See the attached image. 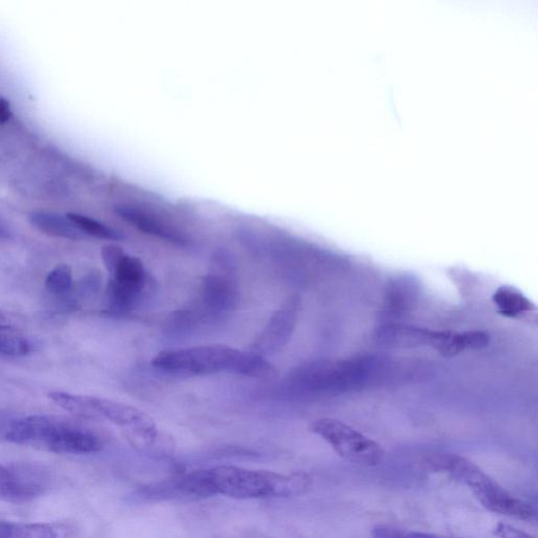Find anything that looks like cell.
<instances>
[{"label":"cell","instance_id":"obj_1","mask_svg":"<svg viewBox=\"0 0 538 538\" xmlns=\"http://www.w3.org/2000/svg\"><path fill=\"white\" fill-rule=\"evenodd\" d=\"M214 496L238 499L292 498L309 491L312 479L303 471L281 474L235 466L206 469Z\"/></svg>","mask_w":538,"mask_h":538},{"label":"cell","instance_id":"obj_2","mask_svg":"<svg viewBox=\"0 0 538 538\" xmlns=\"http://www.w3.org/2000/svg\"><path fill=\"white\" fill-rule=\"evenodd\" d=\"M5 441L58 454H90L103 449V442L89 430L46 416L17 418L4 429Z\"/></svg>","mask_w":538,"mask_h":538},{"label":"cell","instance_id":"obj_3","mask_svg":"<svg viewBox=\"0 0 538 538\" xmlns=\"http://www.w3.org/2000/svg\"><path fill=\"white\" fill-rule=\"evenodd\" d=\"M240 350L223 344L164 350L154 356L152 365L159 371L191 375L233 373Z\"/></svg>","mask_w":538,"mask_h":538},{"label":"cell","instance_id":"obj_4","mask_svg":"<svg viewBox=\"0 0 538 538\" xmlns=\"http://www.w3.org/2000/svg\"><path fill=\"white\" fill-rule=\"evenodd\" d=\"M384 335L385 340L396 345L431 347L444 358H453L469 349L485 348L490 342L489 334L480 330L453 333L415 327H394L388 328Z\"/></svg>","mask_w":538,"mask_h":538},{"label":"cell","instance_id":"obj_5","mask_svg":"<svg viewBox=\"0 0 538 538\" xmlns=\"http://www.w3.org/2000/svg\"><path fill=\"white\" fill-rule=\"evenodd\" d=\"M309 428L311 433L328 443L341 458L354 464L374 467L385 458L384 449L380 444L336 418H318L310 424Z\"/></svg>","mask_w":538,"mask_h":538},{"label":"cell","instance_id":"obj_6","mask_svg":"<svg viewBox=\"0 0 538 538\" xmlns=\"http://www.w3.org/2000/svg\"><path fill=\"white\" fill-rule=\"evenodd\" d=\"M5 467V477L0 488V499L14 504L31 502L51 488V474L45 468L30 464H11Z\"/></svg>","mask_w":538,"mask_h":538},{"label":"cell","instance_id":"obj_7","mask_svg":"<svg viewBox=\"0 0 538 538\" xmlns=\"http://www.w3.org/2000/svg\"><path fill=\"white\" fill-rule=\"evenodd\" d=\"M111 274L112 278L106 291L110 309L115 311L127 309L145 289V265L137 256L125 254Z\"/></svg>","mask_w":538,"mask_h":538},{"label":"cell","instance_id":"obj_8","mask_svg":"<svg viewBox=\"0 0 538 538\" xmlns=\"http://www.w3.org/2000/svg\"><path fill=\"white\" fill-rule=\"evenodd\" d=\"M471 490L480 503L491 512L529 522L536 518L534 507L512 496L488 475Z\"/></svg>","mask_w":538,"mask_h":538},{"label":"cell","instance_id":"obj_9","mask_svg":"<svg viewBox=\"0 0 538 538\" xmlns=\"http://www.w3.org/2000/svg\"><path fill=\"white\" fill-rule=\"evenodd\" d=\"M115 214L123 221L149 236L159 238L178 246H186L189 239L183 231L173 224L153 214V212L137 208L134 205L119 204L115 206Z\"/></svg>","mask_w":538,"mask_h":538},{"label":"cell","instance_id":"obj_10","mask_svg":"<svg viewBox=\"0 0 538 538\" xmlns=\"http://www.w3.org/2000/svg\"><path fill=\"white\" fill-rule=\"evenodd\" d=\"M293 325L295 314L291 304L274 312L271 321L256 339L253 353L265 356L278 352L289 342Z\"/></svg>","mask_w":538,"mask_h":538},{"label":"cell","instance_id":"obj_11","mask_svg":"<svg viewBox=\"0 0 538 538\" xmlns=\"http://www.w3.org/2000/svg\"><path fill=\"white\" fill-rule=\"evenodd\" d=\"M30 221L41 233L49 237L67 240H79L84 237L70 219L54 212L34 211L30 215Z\"/></svg>","mask_w":538,"mask_h":538},{"label":"cell","instance_id":"obj_12","mask_svg":"<svg viewBox=\"0 0 538 538\" xmlns=\"http://www.w3.org/2000/svg\"><path fill=\"white\" fill-rule=\"evenodd\" d=\"M203 284L204 298L212 308L221 310L234 308L238 291L233 281L219 274H209Z\"/></svg>","mask_w":538,"mask_h":538},{"label":"cell","instance_id":"obj_13","mask_svg":"<svg viewBox=\"0 0 538 538\" xmlns=\"http://www.w3.org/2000/svg\"><path fill=\"white\" fill-rule=\"evenodd\" d=\"M492 300L498 314L506 318H516L536 310V306L527 297L511 286L499 287Z\"/></svg>","mask_w":538,"mask_h":538},{"label":"cell","instance_id":"obj_14","mask_svg":"<svg viewBox=\"0 0 538 538\" xmlns=\"http://www.w3.org/2000/svg\"><path fill=\"white\" fill-rule=\"evenodd\" d=\"M75 529L66 523L14 524L12 538H72Z\"/></svg>","mask_w":538,"mask_h":538},{"label":"cell","instance_id":"obj_15","mask_svg":"<svg viewBox=\"0 0 538 538\" xmlns=\"http://www.w3.org/2000/svg\"><path fill=\"white\" fill-rule=\"evenodd\" d=\"M49 399L70 414L84 417H98L97 398L78 396L67 392L54 391L48 394Z\"/></svg>","mask_w":538,"mask_h":538},{"label":"cell","instance_id":"obj_16","mask_svg":"<svg viewBox=\"0 0 538 538\" xmlns=\"http://www.w3.org/2000/svg\"><path fill=\"white\" fill-rule=\"evenodd\" d=\"M67 217L70 219L75 227H76L83 234L103 240L121 239V236L117 230L112 229L103 222L95 220V219L76 214V212H68Z\"/></svg>","mask_w":538,"mask_h":538},{"label":"cell","instance_id":"obj_17","mask_svg":"<svg viewBox=\"0 0 538 538\" xmlns=\"http://www.w3.org/2000/svg\"><path fill=\"white\" fill-rule=\"evenodd\" d=\"M273 372V365L265 356L255 353H242L234 368L233 373L249 375V377H267Z\"/></svg>","mask_w":538,"mask_h":538},{"label":"cell","instance_id":"obj_18","mask_svg":"<svg viewBox=\"0 0 538 538\" xmlns=\"http://www.w3.org/2000/svg\"><path fill=\"white\" fill-rule=\"evenodd\" d=\"M73 273L70 266L59 265L49 273L46 279V289L56 296H66L72 291Z\"/></svg>","mask_w":538,"mask_h":538},{"label":"cell","instance_id":"obj_19","mask_svg":"<svg viewBox=\"0 0 538 538\" xmlns=\"http://www.w3.org/2000/svg\"><path fill=\"white\" fill-rule=\"evenodd\" d=\"M32 350L26 337L14 331H0V354L7 356L28 355Z\"/></svg>","mask_w":538,"mask_h":538},{"label":"cell","instance_id":"obj_20","mask_svg":"<svg viewBox=\"0 0 538 538\" xmlns=\"http://www.w3.org/2000/svg\"><path fill=\"white\" fill-rule=\"evenodd\" d=\"M372 535L373 538H444L440 535L388 527V525H377L372 529Z\"/></svg>","mask_w":538,"mask_h":538},{"label":"cell","instance_id":"obj_21","mask_svg":"<svg viewBox=\"0 0 538 538\" xmlns=\"http://www.w3.org/2000/svg\"><path fill=\"white\" fill-rule=\"evenodd\" d=\"M125 254L127 253H125L121 247L114 246V244H111V246H105L103 248V263L110 273L114 271L119 261L121 260Z\"/></svg>","mask_w":538,"mask_h":538},{"label":"cell","instance_id":"obj_22","mask_svg":"<svg viewBox=\"0 0 538 538\" xmlns=\"http://www.w3.org/2000/svg\"><path fill=\"white\" fill-rule=\"evenodd\" d=\"M493 534L498 538H536L525 534V532L519 530L512 525L504 523H498L493 529Z\"/></svg>","mask_w":538,"mask_h":538},{"label":"cell","instance_id":"obj_23","mask_svg":"<svg viewBox=\"0 0 538 538\" xmlns=\"http://www.w3.org/2000/svg\"><path fill=\"white\" fill-rule=\"evenodd\" d=\"M12 117V110L7 100L0 97V124L7 123Z\"/></svg>","mask_w":538,"mask_h":538},{"label":"cell","instance_id":"obj_24","mask_svg":"<svg viewBox=\"0 0 538 538\" xmlns=\"http://www.w3.org/2000/svg\"><path fill=\"white\" fill-rule=\"evenodd\" d=\"M15 325L12 318L0 311V331H14Z\"/></svg>","mask_w":538,"mask_h":538},{"label":"cell","instance_id":"obj_25","mask_svg":"<svg viewBox=\"0 0 538 538\" xmlns=\"http://www.w3.org/2000/svg\"><path fill=\"white\" fill-rule=\"evenodd\" d=\"M14 524L11 522H0V538H12Z\"/></svg>","mask_w":538,"mask_h":538},{"label":"cell","instance_id":"obj_26","mask_svg":"<svg viewBox=\"0 0 538 538\" xmlns=\"http://www.w3.org/2000/svg\"><path fill=\"white\" fill-rule=\"evenodd\" d=\"M10 238V230L0 222V239H8Z\"/></svg>","mask_w":538,"mask_h":538},{"label":"cell","instance_id":"obj_27","mask_svg":"<svg viewBox=\"0 0 538 538\" xmlns=\"http://www.w3.org/2000/svg\"><path fill=\"white\" fill-rule=\"evenodd\" d=\"M4 477H5V467L0 465V488H2V486L4 484Z\"/></svg>","mask_w":538,"mask_h":538},{"label":"cell","instance_id":"obj_28","mask_svg":"<svg viewBox=\"0 0 538 538\" xmlns=\"http://www.w3.org/2000/svg\"><path fill=\"white\" fill-rule=\"evenodd\" d=\"M444 538H452V537H444Z\"/></svg>","mask_w":538,"mask_h":538}]
</instances>
